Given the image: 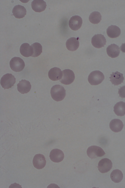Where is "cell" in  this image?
Listing matches in <instances>:
<instances>
[{"label": "cell", "instance_id": "1", "mask_svg": "<svg viewBox=\"0 0 125 188\" xmlns=\"http://www.w3.org/2000/svg\"><path fill=\"white\" fill-rule=\"evenodd\" d=\"M50 93L52 98L57 102L63 100L66 95V91L64 88L58 84L55 85L52 87Z\"/></svg>", "mask_w": 125, "mask_h": 188}, {"label": "cell", "instance_id": "2", "mask_svg": "<svg viewBox=\"0 0 125 188\" xmlns=\"http://www.w3.org/2000/svg\"><path fill=\"white\" fill-rule=\"evenodd\" d=\"M104 79V76L103 73L99 70H95L89 74L88 81L91 85H97L101 83Z\"/></svg>", "mask_w": 125, "mask_h": 188}, {"label": "cell", "instance_id": "3", "mask_svg": "<svg viewBox=\"0 0 125 188\" xmlns=\"http://www.w3.org/2000/svg\"><path fill=\"white\" fill-rule=\"evenodd\" d=\"M16 78L14 76L10 73H7L1 78L0 83L4 89H9L14 85L16 82Z\"/></svg>", "mask_w": 125, "mask_h": 188}, {"label": "cell", "instance_id": "4", "mask_svg": "<svg viewBox=\"0 0 125 188\" xmlns=\"http://www.w3.org/2000/svg\"><path fill=\"white\" fill-rule=\"evenodd\" d=\"M88 156L92 159L98 157H101L105 154L103 149L100 147L93 145L89 147L87 151Z\"/></svg>", "mask_w": 125, "mask_h": 188}, {"label": "cell", "instance_id": "5", "mask_svg": "<svg viewBox=\"0 0 125 188\" xmlns=\"http://www.w3.org/2000/svg\"><path fill=\"white\" fill-rule=\"evenodd\" d=\"M10 65L12 70L16 72L22 71L25 66V63L23 60L18 57L12 58L10 61Z\"/></svg>", "mask_w": 125, "mask_h": 188}, {"label": "cell", "instance_id": "6", "mask_svg": "<svg viewBox=\"0 0 125 188\" xmlns=\"http://www.w3.org/2000/svg\"><path fill=\"white\" fill-rule=\"evenodd\" d=\"M62 72V77L60 80L61 83L65 85H69L73 82L75 76L72 70L69 69H66L63 70Z\"/></svg>", "mask_w": 125, "mask_h": 188}, {"label": "cell", "instance_id": "7", "mask_svg": "<svg viewBox=\"0 0 125 188\" xmlns=\"http://www.w3.org/2000/svg\"><path fill=\"white\" fill-rule=\"evenodd\" d=\"M112 167V163L111 161L107 158L101 159L99 162L98 168L101 173H104L109 171Z\"/></svg>", "mask_w": 125, "mask_h": 188}, {"label": "cell", "instance_id": "8", "mask_svg": "<svg viewBox=\"0 0 125 188\" xmlns=\"http://www.w3.org/2000/svg\"><path fill=\"white\" fill-rule=\"evenodd\" d=\"M106 42L105 38L101 34L95 35L91 39L92 44L94 47L97 48L104 47L106 45Z\"/></svg>", "mask_w": 125, "mask_h": 188}, {"label": "cell", "instance_id": "9", "mask_svg": "<svg viewBox=\"0 0 125 188\" xmlns=\"http://www.w3.org/2000/svg\"><path fill=\"white\" fill-rule=\"evenodd\" d=\"M32 162L34 167L37 169H40L43 168L45 166L46 161L43 155L38 154L34 156Z\"/></svg>", "mask_w": 125, "mask_h": 188}, {"label": "cell", "instance_id": "10", "mask_svg": "<svg viewBox=\"0 0 125 188\" xmlns=\"http://www.w3.org/2000/svg\"><path fill=\"white\" fill-rule=\"evenodd\" d=\"M83 23L82 18L78 15L73 16L69 21V27L72 30L76 31L81 27Z\"/></svg>", "mask_w": 125, "mask_h": 188}, {"label": "cell", "instance_id": "11", "mask_svg": "<svg viewBox=\"0 0 125 188\" xmlns=\"http://www.w3.org/2000/svg\"><path fill=\"white\" fill-rule=\"evenodd\" d=\"M49 157L51 160L53 162L59 163L63 160L64 155L62 150L58 149H55L51 151Z\"/></svg>", "mask_w": 125, "mask_h": 188}, {"label": "cell", "instance_id": "12", "mask_svg": "<svg viewBox=\"0 0 125 188\" xmlns=\"http://www.w3.org/2000/svg\"><path fill=\"white\" fill-rule=\"evenodd\" d=\"M17 86L18 91L22 94L28 93L31 88L30 82L25 80H22L20 81Z\"/></svg>", "mask_w": 125, "mask_h": 188}, {"label": "cell", "instance_id": "13", "mask_svg": "<svg viewBox=\"0 0 125 188\" xmlns=\"http://www.w3.org/2000/svg\"><path fill=\"white\" fill-rule=\"evenodd\" d=\"M62 72L59 68L54 67L51 68L49 71V78L52 81H55L61 80L62 76Z\"/></svg>", "mask_w": 125, "mask_h": 188}, {"label": "cell", "instance_id": "14", "mask_svg": "<svg viewBox=\"0 0 125 188\" xmlns=\"http://www.w3.org/2000/svg\"><path fill=\"white\" fill-rule=\"evenodd\" d=\"M31 6L33 10L37 12H41L45 9L46 2L42 0H34L31 3Z\"/></svg>", "mask_w": 125, "mask_h": 188}, {"label": "cell", "instance_id": "15", "mask_svg": "<svg viewBox=\"0 0 125 188\" xmlns=\"http://www.w3.org/2000/svg\"><path fill=\"white\" fill-rule=\"evenodd\" d=\"M124 125L123 122L118 119H115L112 120L109 123V127L111 129L115 132L121 131L123 129Z\"/></svg>", "mask_w": 125, "mask_h": 188}, {"label": "cell", "instance_id": "16", "mask_svg": "<svg viewBox=\"0 0 125 188\" xmlns=\"http://www.w3.org/2000/svg\"><path fill=\"white\" fill-rule=\"evenodd\" d=\"M109 77L110 81L115 86L117 85L123 83L124 80L123 74L118 71L112 72Z\"/></svg>", "mask_w": 125, "mask_h": 188}, {"label": "cell", "instance_id": "17", "mask_svg": "<svg viewBox=\"0 0 125 188\" xmlns=\"http://www.w3.org/2000/svg\"><path fill=\"white\" fill-rule=\"evenodd\" d=\"M78 38H76L72 37L67 40L66 43V45L68 50L74 51L78 48L79 45Z\"/></svg>", "mask_w": 125, "mask_h": 188}, {"label": "cell", "instance_id": "18", "mask_svg": "<svg viewBox=\"0 0 125 188\" xmlns=\"http://www.w3.org/2000/svg\"><path fill=\"white\" fill-rule=\"evenodd\" d=\"M12 13L16 18L20 19L25 16L26 14V11L23 6L18 5L14 7L12 10Z\"/></svg>", "mask_w": 125, "mask_h": 188}, {"label": "cell", "instance_id": "19", "mask_svg": "<svg viewBox=\"0 0 125 188\" xmlns=\"http://www.w3.org/2000/svg\"><path fill=\"white\" fill-rule=\"evenodd\" d=\"M20 50L21 54L25 57L31 56L33 54L32 47L27 43L22 44L20 47Z\"/></svg>", "mask_w": 125, "mask_h": 188}, {"label": "cell", "instance_id": "20", "mask_svg": "<svg viewBox=\"0 0 125 188\" xmlns=\"http://www.w3.org/2000/svg\"><path fill=\"white\" fill-rule=\"evenodd\" d=\"M106 51L108 55L112 58L117 57L120 53L119 46L114 44L108 46L106 48Z\"/></svg>", "mask_w": 125, "mask_h": 188}, {"label": "cell", "instance_id": "21", "mask_svg": "<svg viewBox=\"0 0 125 188\" xmlns=\"http://www.w3.org/2000/svg\"><path fill=\"white\" fill-rule=\"evenodd\" d=\"M121 30L118 26L111 25L106 30L107 34L109 37L114 38L118 37L121 34Z\"/></svg>", "mask_w": 125, "mask_h": 188}, {"label": "cell", "instance_id": "22", "mask_svg": "<svg viewBox=\"0 0 125 188\" xmlns=\"http://www.w3.org/2000/svg\"><path fill=\"white\" fill-rule=\"evenodd\" d=\"M114 111L117 116H122L125 115V103L120 101L117 103L115 105Z\"/></svg>", "mask_w": 125, "mask_h": 188}, {"label": "cell", "instance_id": "23", "mask_svg": "<svg viewBox=\"0 0 125 188\" xmlns=\"http://www.w3.org/2000/svg\"><path fill=\"white\" fill-rule=\"evenodd\" d=\"M110 178L114 182L118 183L120 182L123 178V175L122 172L118 169L114 170L111 173Z\"/></svg>", "mask_w": 125, "mask_h": 188}, {"label": "cell", "instance_id": "24", "mask_svg": "<svg viewBox=\"0 0 125 188\" xmlns=\"http://www.w3.org/2000/svg\"><path fill=\"white\" fill-rule=\"evenodd\" d=\"M90 22L94 24L99 23L102 19V16L100 13L97 11L92 12L89 18Z\"/></svg>", "mask_w": 125, "mask_h": 188}, {"label": "cell", "instance_id": "25", "mask_svg": "<svg viewBox=\"0 0 125 188\" xmlns=\"http://www.w3.org/2000/svg\"><path fill=\"white\" fill-rule=\"evenodd\" d=\"M31 46L33 49V54L31 57H36L41 54L42 52V47L40 43L35 42L31 45Z\"/></svg>", "mask_w": 125, "mask_h": 188}, {"label": "cell", "instance_id": "26", "mask_svg": "<svg viewBox=\"0 0 125 188\" xmlns=\"http://www.w3.org/2000/svg\"><path fill=\"white\" fill-rule=\"evenodd\" d=\"M118 92L120 97L122 98H125V86L121 87L118 89Z\"/></svg>", "mask_w": 125, "mask_h": 188}, {"label": "cell", "instance_id": "27", "mask_svg": "<svg viewBox=\"0 0 125 188\" xmlns=\"http://www.w3.org/2000/svg\"><path fill=\"white\" fill-rule=\"evenodd\" d=\"M120 49L122 52L125 53V43L122 44L120 47Z\"/></svg>", "mask_w": 125, "mask_h": 188}]
</instances>
